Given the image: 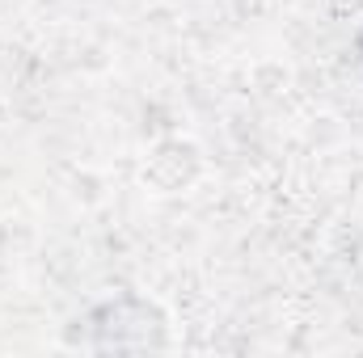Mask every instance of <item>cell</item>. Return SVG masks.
Here are the masks:
<instances>
[{
	"label": "cell",
	"instance_id": "7a4b0ae2",
	"mask_svg": "<svg viewBox=\"0 0 363 358\" xmlns=\"http://www.w3.org/2000/svg\"><path fill=\"white\" fill-rule=\"evenodd\" d=\"M199 178H203V152L186 135H165L161 144H152V152L140 169V181L152 194H186Z\"/></svg>",
	"mask_w": 363,
	"mask_h": 358
},
{
	"label": "cell",
	"instance_id": "6da1fadb",
	"mask_svg": "<svg viewBox=\"0 0 363 358\" xmlns=\"http://www.w3.org/2000/svg\"><path fill=\"white\" fill-rule=\"evenodd\" d=\"M89 350H165L169 346V312L148 295H114L85 316Z\"/></svg>",
	"mask_w": 363,
	"mask_h": 358
}]
</instances>
